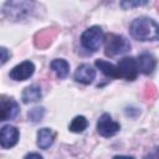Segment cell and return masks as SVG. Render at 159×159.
<instances>
[{
	"label": "cell",
	"instance_id": "5b68a950",
	"mask_svg": "<svg viewBox=\"0 0 159 159\" xmlns=\"http://www.w3.org/2000/svg\"><path fill=\"white\" fill-rule=\"evenodd\" d=\"M117 67H118L120 78H125L128 81H133L137 78L138 68H137V62L133 57H123L118 62Z\"/></svg>",
	"mask_w": 159,
	"mask_h": 159
},
{
	"label": "cell",
	"instance_id": "44dd1931",
	"mask_svg": "<svg viewBox=\"0 0 159 159\" xmlns=\"http://www.w3.org/2000/svg\"><path fill=\"white\" fill-rule=\"evenodd\" d=\"M145 159H158V155H157V153H153V154H149L148 157H145Z\"/></svg>",
	"mask_w": 159,
	"mask_h": 159
},
{
	"label": "cell",
	"instance_id": "7c38bea8",
	"mask_svg": "<svg viewBox=\"0 0 159 159\" xmlns=\"http://www.w3.org/2000/svg\"><path fill=\"white\" fill-rule=\"evenodd\" d=\"M96 67L107 77H111V78H120L119 76V71H118V67L117 65H113L111 62H107L104 60H97L94 62Z\"/></svg>",
	"mask_w": 159,
	"mask_h": 159
},
{
	"label": "cell",
	"instance_id": "6da1fadb",
	"mask_svg": "<svg viewBox=\"0 0 159 159\" xmlns=\"http://www.w3.org/2000/svg\"><path fill=\"white\" fill-rule=\"evenodd\" d=\"M130 35L139 41H154L158 39V24L150 17H138L129 26Z\"/></svg>",
	"mask_w": 159,
	"mask_h": 159
},
{
	"label": "cell",
	"instance_id": "52a82bcc",
	"mask_svg": "<svg viewBox=\"0 0 159 159\" xmlns=\"http://www.w3.org/2000/svg\"><path fill=\"white\" fill-rule=\"evenodd\" d=\"M35 72V66L31 61H24L10 71V78L14 81H25Z\"/></svg>",
	"mask_w": 159,
	"mask_h": 159
},
{
	"label": "cell",
	"instance_id": "ba28073f",
	"mask_svg": "<svg viewBox=\"0 0 159 159\" xmlns=\"http://www.w3.org/2000/svg\"><path fill=\"white\" fill-rule=\"evenodd\" d=\"M75 80L80 83H83V84H89L93 82V80L96 78V71L94 68L88 65V63H82L77 67V70L75 71V75H73Z\"/></svg>",
	"mask_w": 159,
	"mask_h": 159
},
{
	"label": "cell",
	"instance_id": "5bb4252c",
	"mask_svg": "<svg viewBox=\"0 0 159 159\" xmlns=\"http://www.w3.org/2000/svg\"><path fill=\"white\" fill-rule=\"evenodd\" d=\"M51 70L56 73L58 78H65L70 72V65L67 61L62 58H56L51 62Z\"/></svg>",
	"mask_w": 159,
	"mask_h": 159
},
{
	"label": "cell",
	"instance_id": "30bf717a",
	"mask_svg": "<svg viewBox=\"0 0 159 159\" xmlns=\"http://www.w3.org/2000/svg\"><path fill=\"white\" fill-rule=\"evenodd\" d=\"M135 62H137L138 71H140L144 75H150L155 70V65H157L154 56L150 53H147V52L140 53L138 56V60H135Z\"/></svg>",
	"mask_w": 159,
	"mask_h": 159
},
{
	"label": "cell",
	"instance_id": "9c48e42d",
	"mask_svg": "<svg viewBox=\"0 0 159 159\" xmlns=\"http://www.w3.org/2000/svg\"><path fill=\"white\" fill-rule=\"evenodd\" d=\"M19 113V104L14 99H1L0 101V122L12 119Z\"/></svg>",
	"mask_w": 159,
	"mask_h": 159
},
{
	"label": "cell",
	"instance_id": "3957f363",
	"mask_svg": "<svg viewBox=\"0 0 159 159\" xmlns=\"http://www.w3.org/2000/svg\"><path fill=\"white\" fill-rule=\"evenodd\" d=\"M103 37H104V35H103L102 29L99 26H92L82 34L81 43L86 50L94 52L99 48V46L103 41Z\"/></svg>",
	"mask_w": 159,
	"mask_h": 159
},
{
	"label": "cell",
	"instance_id": "ac0fdd59",
	"mask_svg": "<svg viewBox=\"0 0 159 159\" xmlns=\"http://www.w3.org/2000/svg\"><path fill=\"white\" fill-rule=\"evenodd\" d=\"M9 58V51L5 47H0V66H2Z\"/></svg>",
	"mask_w": 159,
	"mask_h": 159
},
{
	"label": "cell",
	"instance_id": "277c9868",
	"mask_svg": "<svg viewBox=\"0 0 159 159\" xmlns=\"http://www.w3.org/2000/svg\"><path fill=\"white\" fill-rule=\"evenodd\" d=\"M119 128H120L119 123L114 122L108 113H103L99 117L98 122H97V132H98V134L102 135V137H106V138L112 137L116 133H118Z\"/></svg>",
	"mask_w": 159,
	"mask_h": 159
},
{
	"label": "cell",
	"instance_id": "e0dca14e",
	"mask_svg": "<svg viewBox=\"0 0 159 159\" xmlns=\"http://www.w3.org/2000/svg\"><path fill=\"white\" fill-rule=\"evenodd\" d=\"M148 4V1H122L120 6L127 9V7H133V6H140V5H145Z\"/></svg>",
	"mask_w": 159,
	"mask_h": 159
},
{
	"label": "cell",
	"instance_id": "d6986e66",
	"mask_svg": "<svg viewBox=\"0 0 159 159\" xmlns=\"http://www.w3.org/2000/svg\"><path fill=\"white\" fill-rule=\"evenodd\" d=\"M24 159H43L40 154H37V153H30V154H27Z\"/></svg>",
	"mask_w": 159,
	"mask_h": 159
},
{
	"label": "cell",
	"instance_id": "7a4b0ae2",
	"mask_svg": "<svg viewBox=\"0 0 159 159\" xmlns=\"http://www.w3.org/2000/svg\"><path fill=\"white\" fill-rule=\"evenodd\" d=\"M103 40H104V50H106L104 52L109 57L123 55L130 48L129 41L125 37L117 34H108L106 35V37H103Z\"/></svg>",
	"mask_w": 159,
	"mask_h": 159
},
{
	"label": "cell",
	"instance_id": "2e32d148",
	"mask_svg": "<svg viewBox=\"0 0 159 159\" xmlns=\"http://www.w3.org/2000/svg\"><path fill=\"white\" fill-rule=\"evenodd\" d=\"M42 116H43V108H34V109H31L30 112H29V118L32 120V122H39V120H41V118H42Z\"/></svg>",
	"mask_w": 159,
	"mask_h": 159
},
{
	"label": "cell",
	"instance_id": "9a60e30c",
	"mask_svg": "<svg viewBox=\"0 0 159 159\" xmlns=\"http://www.w3.org/2000/svg\"><path fill=\"white\" fill-rule=\"evenodd\" d=\"M88 125L87 119L83 116H77L72 119L71 124H70V130L73 133H82Z\"/></svg>",
	"mask_w": 159,
	"mask_h": 159
},
{
	"label": "cell",
	"instance_id": "4fadbf2b",
	"mask_svg": "<svg viewBox=\"0 0 159 159\" xmlns=\"http://www.w3.org/2000/svg\"><path fill=\"white\" fill-rule=\"evenodd\" d=\"M41 96H42L41 88L36 84H32L24 89L21 98H22L24 103H34V102H37L41 98Z\"/></svg>",
	"mask_w": 159,
	"mask_h": 159
},
{
	"label": "cell",
	"instance_id": "ffe728a7",
	"mask_svg": "<svg viewBox=\"0 0 159 159\" xmlns=\"http://www.w3.org/2000/svg\"><path fill=\"white\" fill-rule=\"evenodd\" d=\"M113 159H134L132 157H127V155H116Z\"/></svg>",
	"mask_w": 159,
	"mask_h": 159
},
{
	"label": "cell",
	"instance_id": "8fae6325",
	"mask_svg": "<svg viewBox=\"0 0 159 159\" xmlns=\"http://www.w3.org/2000/svg\"><path fill=\"white\" fill-rule=\"evenodd\" d=\"M56 133L50 128H42L37 132V145L41 149L50 148L55 142Z\"/></svg>",
	"mask_w": 159,
	"mask_h": 159
},
{
	"label": "cell",
	"instance_id": "8992f818",
	"mask_svg": "<svg viewBox=\"0 0 159 159\" xmlns=\"http://www.w3.org/2000/svg\"><path fill=\"white\" fill-rule=\"evenodd\" d=\"M19 142V129L14 125L6 124L0 128V145L2 148H11Z\"/></svg>",
	"mask_w": 159,
	"mask_h": 159
}]
</instances>
